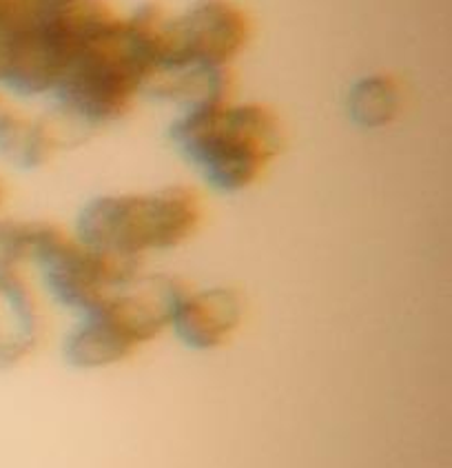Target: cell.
Instances as JSON below:
<instances>
[{"instance_id": "6da1fadb", "label": "cell", "mask_w": 452, "mask_h": 468, "mask_svg": "<svg viewBox=\"0 0 452 468\" xmlns=\"http://www.w3.org/2000/svg\"><path fill=\"white\" fill-rule=\"evenodd\" d=\"M163 9L147 5L131 18H111L78 49L56 85L67 116L105 124L129 112L133 98L160 71Z\"/></svg>"}, {"instance_id": "7a4b0ae2", "label": "cell", "mask_w": 452, "mask_h": 468, "mask_svg": "<svg viewBox=\"0 0 452 468\" xmlns=\"http://www.w3.org/2000/svg\"><path fill=\"white\" fill-rule=\"evenodd\" d=\"M169 136L222 194H240L256 185L284 144L279 116L259 102H220L186 112L171 124Z\"/></svg>"}, {"instance_id": "3957f363", "label": "cell", "mask_w": 452, "mask_h": 468, "mask_svg": "<svg viewBox=\"0 0 452 468\" xmlns=\"http://www.w3.org/2000/svg\"><path fill=\"white\" fill-rule=\"evenodd\" d=\"M202 218V196L191 186L102 196L78 216L76 240L105 256L138 260L153 249H173L194 238Z\"/></svg>"}, {"instance_id": "277c9868", "label": "cell", "mask_w": 452, "mask_h": 468, "mask_svg": "<svg viewBox=\"0 0 452 468\" xmlns=\"http://www.w3.org/2000/svg\"><path fill=\"white\" fill-rule=\"evenodd\" d=\"M45 287L67 309L91 314L140 273L138 260L113 258L87 249L51 222H38L34 258Z\"/></svg>"}, {"instance_id": "5b68a950", "label": "cell", "mask_w": 452, "mask_h": 468, "mask_svg": "<svg viewBox=\"0 0 452 468\" xmlns=\"http://www.w3.org/2000/svg\"><path fill=\"white\" fill-rule=\"evenodd\" d=\"M251 23L231 0H202L175 20H164L160 71L228 67L247 45Z\"/></svg>"}, {"instance_id": "8992f818", "label": "cell", "mask_w": 452, "mask_h": 468, "mask_svg": "<svg viewBox=\"0 0 452 468\" xmlns=\"http://www.w3.org/2000/svg\"><path fill=\"white\" fill-rule=\"evenodd\" d=\"M189 287L173 275H136L122 284L105 304L96 311L111 317L121 331L140 346L153 340L173 320L175 309Z\"/></svg>"}, {"instance_id": "52a82bcc", "label": "cell", "mask_w": 452, "mask_h": 468, "mask_svg": "<svg viewBox=\"0 0 452 468\" xmlns=\"http://www.w3.org/2000/svg\"><path fill=\"white\" fill-rule=\"evenodd\" d=\"M247 303L244 295L233 287H213L205 291H189L175 309V335L189 348L211 351L226 345L233 333L242 326Z\"/></svg>"}, {"instance_id": "ba28073f", "label": "cell", "mask_w": 452, "mask_h": 468, "mask_svg": "<svg viewBox=\"0 0 452 468\" xmlns=\"http://www.w3.org/2000/svg\"><path fill=\"white\" fill-rule=\"evenodd\" d=\"M45 337L40 304L18 273L0 275V371L34 356Z\"/></svg>"}, {"instance_id": "9c48e42d", "label": "cell", "mask_w": 452, "mask_h": 468, "mask_svg": "<svg viewBox=\"0 0 452 468\" xmlns=\"http://www.w3.org/2000/svg\"><path fill=\"white\" fill-rule=\"evenodd\" d=\"M144 91L160 101L173 102L186 112L231 102L233 74L228 67H186V69L158 71Z\"/></svg>"}, {"instance_id": "30bf717a", "label": "cell", "mask_w": 452, "mask_h": 468, "mask_svg": "<svg viewBox=\"0 0 452 468\" xmlns=\"http://www.w3.org/2000/svg\"><path fill=\"white\" fill-rule=\"evenodd\" d=\"M138 345L116 326L102 311L85 314V322L78 324L65 340V357L76 368H105L136 353Z\"/></svg>"}, {"instance_id": "8fae6325", "label": "cell", "mask_w": 452, "mask_h": 468, "mask_svg": "<svg viewBox=\"0 0 452 468\" xmlns=\"http://www.w3.org/2000/svg\"><path fill=\"white\" fill-rule=\"evenodd\" d=\"M60 147L56 129L45 121H34L0 96V155L18 169H36L49 163Z\"/></svg>"}, {"instance_id": "7c38bea8", "label": "cell", "mask_w": 452, "mask_h": 468, "mask_svg": "<svg viewBox=\"0 0 452 468\" xmlns=\"http://www.w3.org/2000/svg\"><path fill=\"white\" fill-rule=\"evenodd\" d=\"M402 85L388 74L362 78L348 93V116L362 129H382L402 113Z\"/></svg>"}, {"instance_id": "4fadbf2b", "label": "cell", "mask_w": 452, "mask_h": 468, "mask_svg": "<svg viewBox=\"0 0 452 468\" xmlns=\"http://www.w3.org/2000/svg\"><path fill=\"white\" fill-rule=\"evenodd\" d=\"M38 222L0 220V275L14 273L18 264L34 258Z\"/></svg>"}, {"instance_id": "5bb4252c", "label": "cell", "mask_w": 452, "mask_h": 468, "mask_svg": "<svg viewBox=\"0 0 452 468\" xmlns=\"http://www.w3.org/2000/svg\"><path fill=\"white\" fill-rule=\"evenodd\" d=\"M3 202H5V182L0 180V207H3Z\"/></svg>"}]
</instances>
